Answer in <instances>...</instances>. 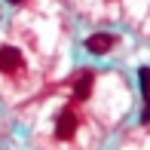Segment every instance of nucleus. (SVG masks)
Returning a JSON list of instances; mask_svg holds the SVG:
<instances>
[{"mask_svg": "<svg viewBox=\"0 0 150 150\" xmlns=\"http://www.w3.org/2000/svg\"><path fill=\"white\" fill-rule=\"evenodd\" d=\"M141 122H150V101L144 104V113H141Z\"/></svg>", "mask_w": 150, "mask_h": 150, "instance_id": "6", "label": "nucleus"}, {"mask_svg": "<svg viewBox=\"0 0 150 150\" xmlns=\"http://www.w3.org/2000/svg\"><path fill=\"white\" fill-rule=\"evenodd\" d=\"M77 113L74 110H64L58 117V122H55V138L58 141H67V138H74V132H77Z\"/></svg>", "mask_w": 150, "mask_h": 150, "instance_id": "2", "label": "nucleus"}, {"mask_svg": "<svg viewBox=\"0 0 150 150\" xmlns=\"http://www.w3.org/2000/svg\"><path fill=\"white\" fill-rule=\"evenodd\" d=\"M117 43H120L117 34H92L83 46H86V52H92V55H107Z\"/></svg>", "mask_w": 150, "mask_h": 150, "instance_id": "1", "label": "nucleus"}, {"mask_svg": "<svg viewBox=\"0 0 150 150\" xmlns=\"http://www.w3.org/2000/svg\"><path fill=\"white\" fill-rule=\"evenodd\" d=\"M92 86H95V74L92 71H83L77 80H74V98H77V101H86L92 95Z\"/></svg>", "mask_w": 150, "mask_h": 150, "instance_id": "4", "label": "nucleus"}, {"mask_svg": "<svg viewBox=\"0 0 150 150\" xmlns=\"http://www.w3.org/2000/svg\"><path fill=\"white\" fill-rule=\"evenodd\" d=\"M0 71L3 74L22 71V52H18L16 46H3V49H0Z\"/></svg>", "mask_w": 150, "mask_h": 150, "instance_id": "3", "label": "nucleus"}, {"mask_svg": "<svg viewBox=\"0 0 150 150\" xmlns=\"http://www.w3.org/2000/svg\"><path fill=\"white\" fill-rule=\"evenodd\" d=\"M138 83H141V95L150 101V67H141L138 71Z\"/></svg>", "mask_w": 150, "mask_h": 150, "instance_id": "5", "label": "nucleus"}]
</instances>
